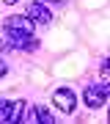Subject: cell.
Returning <instances> with one entry per match:
<instances>
[{
  "instance_id": "6da1fadb",
  "label": "cell",
  "mask_w": 110,
  "mask_h": 124,
  "mask_svg": "<svg viewBox=\"0 0 110 124\" xmlns=\"http://www.w3.org/2000/svg\"><path fill=\"white\" fill-rule=\"evenodd\" d=\"M33 31H36V22L30 17H8V19H3V33L8 39H28V36H33Z\"/></svg>"
},
{
  "instance_id": "7a4b0ae2",
  "label": "cell",
  "mask_w": 110,
  "mask_h": 124,
  "mask_svg": "<svg viewBox=\"0 0 110 124\" xmlns=\"http://www.w3.org/2000/svg\"><path fill=\"white\" fill-rule=\"evenodd\" d=\"M52 105L61 113H74L77 110V94L72 88H55L52 91Z\"/></svg>"
},
{
  "instance_id": "3957f363",
  "label": "cell",
  "mask_w": 110,
  "mask_h": 124,
  "mask_svg": "<svg viewBox=\"0 0 110 124\" xmlns=\"http://www.w3.org/2000/svg\"><path fill=\"white\" fill-rule=\"evenodd\" d=\"M25 102L17 99V102H11V99H0V124H14V121H19V116L22 110H25Z\"/></svg>"
},
{
  "instance_id": "277c9868",
  "label": "cell",
  "mask_w": 110,
  "mask_h": 124,
  "mask_svg": "<svg viewBox=\"0 0 110 124\" xmlns=\"http://www.w3.org/2000/svg\"><path fill=\"white\" fill-rule=\"evenodd\" d=\"M83 99H85V105L88 108H102L107 102V85L102 83V85H85V91H83Z\"/></svg>"
},
{
  "instance_id": "5b68a950",
  "label": "cell",
  "mask_w": 110,
  "mask_h": 124,
  "mask_svg": "<svg viewBox=\"0 0 110 124\" xmlns=\"http://www.w3.org/2000/svg\"><path fill=\"white\" fill-rule=\"evenodd\" d=\"M28 17L33 19V22H39V25H50L52 22V14H50V8L44 3H28Z\"/></svg>"
},
{
  "instance_id": "8992f818",
  "label": "cell",
  "mask_w": 110,
  "mask_h": 124,
  "mask_svg": "<svg viewBox=\"0 0 110 124\" xmlns=\"http://www.w3.org/2000/svg\"><path fill=\"white\" fill-rule=\"evenodd\" d=\"M36 119L41 124H55V113L50 110V108H36Z\"/></svg>"
},
{
  "instance_id": "52a82bcc",
  "label": "cell",
  "mask_w": 110,
  "mask_h": 124,
  "mask_svg": "<svg viewBox=\"0 0 110 124\" xmlns=\"http://www.w3.org/2000/svg\"><path fill=\"white\" fill-rule=\"evenodd\" d=\"M6 75H8V63L0 61V77H6Z\"/></svg>"
},
{
  "instance_id": "ba28073f",
  "label": "cell",
  "mask_w": 110,
  "mask_h": 124,
  "mask_svg": "<svg viewBox=\"0 0 110 124\" xmlns=\"http://www.w3.org/2000/svg\"><path fill=\"white\" fill-rule=\"evenodd\" d=\"M47 3H52V6H58V8H61V6H66V0H47Z\"/></svg>"
},
{
  "instance_id": "9c48e42d",
  "label": "cell",
  "mask_w": 110,
  "mask_h": 124,
  "mask_svg": "<svg viewBox=\"0 0 110 124\" xmlns=\"http://www.w3.org/2000/svg\"><path fill=\"white\" fill-rule=\"evenodd\" d=\"M6 3H8V6H14V3H19V0H6Z\"/></svg>"
}]
</instances>
